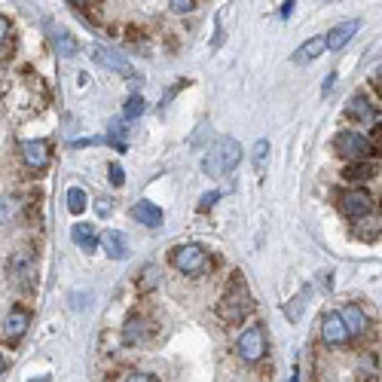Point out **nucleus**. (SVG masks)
Returning <instances> with one entry per match:
<instances>
[{
  "label": "nucleus",
  "mask_w": 382,
  "mask_h": 382,
  "mask_svg": "<svg viewBox=\"0 0 382 382\" xmlns=\"http://www.w3.org/2000/svg\"><path fill=\"white\" fill-rule=\"evenodd\" d=\"M49 37H52V43H56V52H58V56H67V58L77 56V40H74L67 31H52Z\"/></svg>",
  "instance_id": "nucleus-23"
},
{
  "label": "nucleus",
  "mask_w": 382,
  "mask_h": 382,
  "mask_svg": "<svg viewBox=\"0 0 382 382\" xmlns=\"http://www.w3.org/2000/svg\"><path fill=\"white\" fill-rule=\"evenodd\" d=\"M19 153H22V162L25 168H31V172H43L46 166H49V141H22L19 144Z\"/></svg>",
  "instance_id": "nucleus-10"
},
{
  "label": "nucleus",
  "mask_w": 382,
  "mask_h": 382,
  "mask_svg": "<svg viewBox=\"0 0 382 382\" xmlns=\"http://www.w3.org/2000/svg\"><path fill=\"white\" fill-rule=\"evenodd\" d=\"M346 117L355 120L358 126H373V122L379 120V111L364 98V95H352V98L346 101Z\"/></svg>",
  "instance_id": "nucleus-13"
},
{
  "label": "nucleus",
  "mask_w": 382,
  "mask_h": 382,
  "mask_svg": "<svg viewBox=\"0 0 382 382\" xmlns=\"http://www.w3.org/2000/svg\"><path fill=\"white\" fill-rule=\"evenodd\" d=\"M6 278L16 291L31 294L34 284H37V260H34L31 251H16V254L6 260Z\"/></svg>",
  "instance_id": "nucleus-5"
},
{
  "label": "nucleus",
  "mask_w": 382,
  "mask_h": 382,
  "mask_svg": "<svg viewBox=\"0 0 382 382\" xmlns=\"http://www.w3.org/2000/svg\"><path fill=\"white\" fill-rule=\"evenodd\" d=\"M3 367H6V364H3V355H0V377H3Z\"/></svg>",
  "instance_id": "nucleus-37"
},
{
  "label": "nucleus",
  "mask_w": 382,
  "mask_h": 382,
  "mask_svg": "<svg viewBox=\"0 0 382 382\" xmlns=\"http://www.w3.org/2000/svg\"><path fill=\"white\" fill-rule=\"evenodd\" d=\"M291 12H294V0H288V3L282 6V12H278V16H282V19H291Z\"/></svg>",
  "instance_id": "nucleus-33"
},
{
  "label": "nucleus",
  "mask_w": 382,
  "mask_h": 382,
  "mask_svg": "<svg viewBox=\"0 0 382 382\" xmlns=\"http://www.w3.org/2000/svg\"><path fill=\"white\" fill-rule=\"evenodd\" d=\"M92 56L98 61L101 67H107V71L120 74V77H135V67L128 58H122L117 49H111V46H92Z\"/></svg>",
  "instance_id": "nucleus-12"
},
{
  "label": "nucleus",
  "mask_w": 382,
  "mask_h": 382,
  "mask_svg": "<svg viewBox=\"0 0 382 382\" xmlns=\"http://www.w3.org/2000/svg\"><path fill=\"white\" fill-rule=\"evenodd\" d=\"M251 312H254V297H251L245 278L236 272V276L229 278L227 291H223L221 303H217V315H221L223 324H242Z\"/></svg>",
  "instance_id": "nucleus-1"
},
{
  "label": "nucleus",
  "mask_w": 382,
  "mask_h": 382,
  "mask_svg": "<svg viewBox=\"0 0 382 382\" xmlns=\"http://www.w3.org/2000/svg\"><path fill=\"white\" fill-rule=\"evenodd\" d=\"M86 205H89V199H86L83 190H80V187L67 190V211H71V214H83Z\"/></svg>",
  "instance_id": "nucleus-24"
},
{
  "label": "nucleus",
  "mask_w": 382,
  "mask_h": 382,
  "mask_svg": "<svg viewBox=\"0 0 382 382\" xmlns=\"http://www.w3.org/2000/svg\"><path fill=\"white\" fill-rule=\"evenodd\" d=\"M238 162H242V144L236 138H217L202 159V172L208 177H223L233 172Z\"/></svg>",
  "instance_id": "nucleus-2"
},
{
  "label": "nucleus",
  "mask_w": 382,
  "mask_h": 382,
  "mask_svg": "<svg viewBox=\"0 0 382 382\" xmlns=\"http://www.w3.org/2000/svg\"><path fill=\"white\" fill-rule=\"evenodd\" d=\"M28 327H31V312L25 306H12L3 318V327H0V339L6 346H19L25 339V333H28Z\"/></svg>",
  "instance_id": "nucleus-7"
},
{
  "label": "nucleus",
  "mask_w": 382,
  "mask_h": 382,
  "mask_svg": "<svg viewBox=\"0 0 382 382\" xmlns=\"http://www.w3.org/2000/svg\"><path fill=\"white\" fill-rule=\"evenodd\" d=\"M333 83H337V74H330V77L324 80V92H330V86H333Z\"/></svg>",
  "instance_id": "nucleus-35"
},
{
  "label": "nucleus",
  "mask_w": 382,
  "mask_h": 382,
  "mask_svg": "<svg viewBox=\"0 0 382 382\" xmlns=\"http://www.w3.org/2000/svg\"><path fill=\"white\" fill-rule=\"evenodd\" d=\"M71 238H74V245H77L80 251H86V254H92V251L101 245V236H98V229H95L92 223H77V227L71 229Z\"/></svg>",
  "instance_id": "nucleus-16"
},
{
  "label": "nucleus",
  "mask_w": 382,
  "mask_h": 382,
  "mask_svg": "<svg viewBox=\"0 0 382 382\" xmlns=\"http://www.w3.org/2000/svg\"><path fill=\"white\" fill-rule=\"evenodd\" d=\"M322 339H324V346H330V349L349 346L352 330L346 327V322H343V315H339V312H333V315H324V322H322Z\"/></svg>",
  "instance_id": "nucleus-11"
},
{
  "label": "nucleus",
  "mask_w": 382,
  "mask_h": 382,
  "mask_svg": "<svg viewBox=\"0 0 382 382\" xmlns=\"http://www.w3.org/2000/svg\"><path fill=\"white\" fill-rule=\"evenodd\" d=\"M107 175H111V183H113V187H122V183H126V172H122V166H117V162H111Z\"/></svg>",
  "instance_id": "nucleus-27"
},
{
  "label": "nucleus",
  "mask_w": 382,
  "mask_h": 382,
  "mask_svg": "<svg viewBox=\"0 0 382 382\" xmlns=\"http://www.w3.org/2000/svg\"><path fill=\"white\" fill-rule=\"evenodd\" d=\"M153 333H156V324L150 322L147 315H128L126 318V324H122V343L126 346H144L153 339Z\"/></svg>",
  "instance_id": "nucleus-9"
},
{
  "label": "nucleus",
  "mask_w": 382,
  "mask_h": 382,
  "mask_svg": "<svg viewBox=\"0 0 382 382\" xmlns=\"http://www.w3.org/2000/svg\"><path fill=\"white\" fill-rule=\"evenodd\" d=\"M168 263H172L181 276H205L211 266H214L208 260V251L202 248V245H193V242L175 245V248L168 251Z\"/></svg>",
  "instance_id": "nucleus-3"
},
{
  "label": "nucleus",
  "mask_w": 382,
  "mask_h": 382,
  "mask_svg": "<svg viewBox=\"0 0 382 382\" xmlns=\"http://www.w3.org/2000/svg\"><path fill=\"white\" fill-rule=\"evenodd\" d=\"M327 3H333V0H327Z\"/></svg>",
  "instance_id": "nucleus-38"
},
{
  "label": "nucleus",
  "mask_w": 382,
  "mask_h": 382,
  "mask_svg": "<svg viewBox=\"0 0 382 382\" xmlns=\"http://www.w3.org/2000/svg\"><path fill=\"white\" fill-rule=\"evenodd\" d=\"M67 3H71V6H77V10H86V6H89V0H67Z\"/></svg>",
  "instance_id": "nucleus-36"
},
{
  "label": "nucleus",
  "mask_w": 382,
  "mask_h": 382,
  "mask_svg": "<svg viewBox=\"0 0 382 382\" xmlns=\"http://www.w3.org/2000/svg\"><path fill=\"white\" fill-rule=\"evenodd\" d=\"M12 214H16V208H12L10 202H3V199H0V227H6V223L12 221Z\"/></svg>",
  "instance_id": "nucleus-29"
},
{
  "label": "nucleus",
  "mask_w": 382,
  "mask_h": 382,
  "mask_svg": "<svg viewBox=\"0 0 382 382\" xmlns=\"http://www.w3.org/2000/svg\"><path fill=\"white\" fill-rule=\"evenodd\" d=\"M135 284H138V294H150V291L159 284V266H156V263H147L144 269L138 272V282H135Z\"/></svg>",
  "instance_id": "nucleus-21"
},
{
  "label": "nucleus",
  "mask_w": 382,
  "mask_h": 382,
  "mask_svg": "<svg viewBox=\"0 0 382 382\" xmlns=\"http://www.w3.org/2000/svg\"><path fill=\"white\" fill-rule=\"evenodd\" d=\"M358 28H361V22H355V19H349V22H339L337 28L327 31V49H333V52L343 49L355 34H358Z\"/></svg>",
  "instance_id": "nucleus-15"
},
{
  "label": "nucleus",
  "mask_w": 382,
  "mask_h": 382,
  "mask_svg": "<svg viewBox=\"0 0 382 382\" xmlns=\"http://www.w3.org/2000/svg\"><path fill=\"white\" fill-rule=\"evenodd\" d=\"M101 248H104L107 257H113V260H126L128 257V242L120 229H107V233L101 236Z\"/></svg>",
  "instance_id": "nucleus-18"
},
{
  "label": "nucleus",
  "mask_w": 382,
  "mask_h": 382,
  "mask_svg": "<svg viewBox=\"0 0 382 382\" xmlns=\"http://www.w3.org/2000/svg\"><path fill=\"white\" fill-rule=\"evenodd\" d=\"M266 159H269V141H257V144H254V168H257V172H263V168H266Z\"/></svg>",
  "instance_id": "nucleus-25"
},
{
  "label": "nucleus",
  "mask_w": 382,
  "mask_h": 382,
  "mask_svg": "<svg viewBox=\"0 0 382 382\" xmlns=\"http://www.w3.org/2000/svg\"><path fill=\"white\" fill-rule=\"evenodd\" d=\"M379 172V166L373 159H349V166L343 168V181H349V183H367V181H373Z\"/></svg>",
  "instance_id": "nucleus-14"
},
{
  "label": "nucleus",
  "mask_w": 382,
  "mask_h": 382,
  "mask_svg": "<svg viewBox=\"0 0 382 382\" xmlns=\"http://www.w3.org/2000/svg\"><path fill=\"white\" fill-rule=\"evenodd\" d=\"M373 86H377L379 92H382V65L377 67V74H373Z\"/></svg>",
  "instance_id": "nucleus-34"
},
{
  "label": "nucleus",
  "mask_w": 382,
  "mask_h": 382,
  "mask_svg": "<svg viewBox=\"0 0 382 382\" xmlns=\"http://www.w3.org/2000/svg\"><path fill=\"white\" fill-rule=\"evenodd\" d=\"M337 208H339V214L349 217V221H361V217H370L373 199L358 187L343 190V193H337Z\"/></svg>",
  "instance_id": "nucleus-6"
},
{
  "label": "nucleus",
  "mask_w": 382,
  "mask_h": 382,
  "mask_svg": "<svg viewBox=\"0 0 382 382\" xmlns=\"http://www.w3.org/2000/svg\"><path fill=\"white\" fill-rule=\"evenodd\" d=\"M339 315H343L346 327L352 330V337H364V333H367V327H370V324H367V315H364V312H361L355 303L346 306V309L339 312Z\"/></svg>",
  "instance_id": "nucleus-20"
},
{
  "label": "nucleus",
  "mask_w": 382,
  "mask_h": 382,
  "mask_svg": "<svg viewBox=\"0 0 382 382\" xmlns=\"http://www.w3.org/2000/svg\"><path fill=\"white\" fill-rule=\"evenodd\" d=\"M141 113H144V98H141V95H132V98L126 101V120H138Z\"/></svg>",
  "instance_id": "nucleus-26"
},
{
  "label": "nucleus",
  "mask_w": 382,
  "mask_h": 382,
  "mask_svg": "<svg viewBox=\"0 0 382 382\" xmlns=\"http://www.w3.org/2000/svg\"><path fill=\"white\" fill-rule=\"evenodd\" d=\"M95 211H98V217H107L111 214V199H98L95 202Z\"/></svg>",
  "instance_id": "nucleus-32"
},
{
  "label": "nucleus",
  "mask_w": 382,
  "mask_h": 382,
  "mask_svg": "<svg viewBox=\"0 0 382 382\" xmlns=\"http://www.w3.org/2000/svg\"><path fill=\"white\" fill-rule=\"evenodd\" d=\"M221 199V193H208V196H202V202H199V211H208L214 202Z\"/></svg>",
  "instance_id": "nucleus-30"
},
{
  "label": "nucleus",
  "mask_w": 382,
  "mask_h": 382,
  "mask_svg": "<svg viewBox=\"0 0 382 382\" xmlns=\"http://www.w3.org/2000/svg\"><path fill=\"white\" fill-rule=\"evenodd\" d=\"M309 297H312V288H300V294L291 300V303H284V315H288V322H300V315H303L306 300Z\"/></svg>",
  "instance_id": "nucleus-22"
},
{
  "label": "nucleus",
  "mask_w": 382,
  "mask_h": 382,
  "mask_svg": "<svg viewBox=\"0 0 382 382\" xmlns=\"http://www.w3.org/2000/svg\"><path fill=\"white\" fill-rule=\"evenodd\" d=\"M132 217L141 223V227H147V229L162 227V208L153 205V202H147V199H141L138 205L132 208Z\"/></svg>",
  "instance_id": "nucleus-17"
},
{
  "label": "nucleus",
  "mask_w": 382,
  "mask_h": 382,
  "mask_svg": "<svg viewBox=\"0 0 382 382\" xmlns=\"http://www.w3.org/2000/svg\"><path fill=\"white\" fill-rule=\"evenodd\" d=\"M324 49H327V37H312L294 52V61H297V65H309V61H315Z\"/></svg>",
  "instance_id": "nucleus-19"
},
{
  "label": "nucleus",
  "mask_w": 382,
  "mask_h": 382,
  "mask_svg": "<svg viewBox=\"0 0 382 382\" xmlns=\"http://www.w3.org/2000/svg\"><path fill=\"white\" fill-rule=\"evenodd\" d=\"M236 352H238V358H242V361L257 364V361L266 355V333H263V327L260 324L245 327L242 337H238V343H236Z\"/></svg>",
  "instance_id": "nucleus-8"
},
{
  "label": "nucleus",
  "mask_w": 382,
  "mask_h": 382,
  "mask_svg": "<svg viewBox=\"0 0 382 382\" xmlns=\"http://www.w3.org/2000/svg\"><path fill=\"white\" fill-rule=\"evenodd\" d=\"M196 0H168V6H172V12H177V16H183V12L193 10Z\"/></svg>",
  "instance_id": "nucleus-28"
},
{
  "label": "nucleus",
  "mask_w": 382,
  "mask_h": 382,
  "mask_svg": "<svg viewBox=\"0 0 382 382\" xmlns=\"http://www.w3.org/2000/svg\"><path fill=\"white\" fill-rule=\"evenodd\" d=\"M333 150H337L346 162L349 159H377L379 156L377 141L367 138V135L358 132V128H346V132H339L337 138H333Z\"/></svg>",
  "instance_id": "nucleus-4"
},
{
  "label": "nucleus",
  "mask_w": 382,
  "mask_h": 382,
  "mask_svg": "<svg viewBox=\"0 0 382 382\" xmlns=\"http://www.w3.org/2000/svg\"><path fill=\"white\" fill-rule=\"evenodd\" d=\"M6 37H10V19L0 16V46L6 43Z\"/></svg>",
  "instance_id": "nucleus-31"
}]
</instances>
